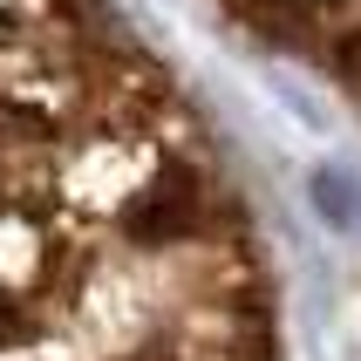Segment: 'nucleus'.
<instances>
[{
  "label": "nucleus",
  "instance_id": "nucleus-1",
  "mask_svg": "<svg viewBox=\"0 0 361 361\" xmlns=\"http://www.w3.org/2000/svg\"><path fill=\"white\" fill-rule=\"evenodd\" d=\"M225 7L273 41H307L327 61V75L348 82V96L361 102V0H225Z\"/></svg>",
  "mask_w": 361,
  "mask_h": 361
}]
</instances>
